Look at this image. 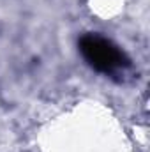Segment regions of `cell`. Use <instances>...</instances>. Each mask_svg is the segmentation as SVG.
Wrapping results in <instances>:
<instances>
[{
    "instance_id": "6da1fadb",
    "label": "cell",
    "mask_w": 150,
    "mask_h": 152,
    "mask_svg": "<svg viewBox=\"0 0 150 152\" xmlns=\"http://www.w3.org/2000/svg\"><path fill=\"white\" fill-rule=\"evenodd\" d=\"M79 51L87 64L103 75H115L131 66L129 57L110 39L99 34H87L79 39Z\"/></svg>"
}]
</instances>
